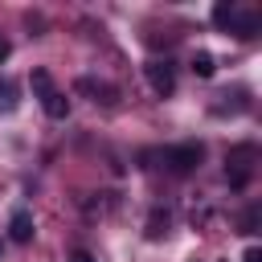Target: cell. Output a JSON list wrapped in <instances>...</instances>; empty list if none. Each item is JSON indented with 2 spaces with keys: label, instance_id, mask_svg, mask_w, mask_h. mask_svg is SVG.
<instances>
[{
  "label": "cell",
  "instance_id": "obj_1",
  "mask_svg": "<svg viewBox=\"0 0 262 262\" xmlns=\"http://www.w3.org/2000/svg\"><path fill=\"white\" fill-rule=\"evenodd\" d=\"M33 94L41 98V111H45L49 119H66V115H70V98L53 86L49 70H33Z\"/></svg>",
  "mask_w": 262,
  "mask_h": 262
},
{
  "label": "cell",
  "instance_id": "obj_2",
  "mask_svg": "<svg viewBox=\"0 0 262 262\" xmlns=\"http://www.w3.org/2000/svg\"><path fill=\"white\" fill-rule=\"evenodd\" d=\"M254 160H258V147H254V143H237V147L225 156V180H229V188H246V184H250Z\"/></svg>",
  "mask_w": 262,
  "mask_h": 262
},
{
  "label": "cell",
  "instance_id": "obj_3",
  "mask_svg": "<svg viewBox=\"0 0 262 262\" xmlns=\"http://www.w3.org/2000/svg\"><path fill=\"white\" fill-rule=\"evenodd\" d=\"M201 160H205V147H201V143H176V147L164 151V164H168V172H176V176L196 172Z\"/></svg>",
  "mask_w": 262,
  "mask_h": 262
},
{
  "label": "cell",
  "instance_id": "obj_4",
  "mask_svg": "<svg viewBox=\"0 0 262 262\" xmlns=\"http://www.w3.org/2000/svg\"><path fill=\"white\" fill-rule=\"evenodd\" d=\"M143 74H147V86H151L160 98H168V94L176 90V66H172V61H160V57H151V61L143 66Z\"/></svg>",
  "mask_w": 262,
  "mask_h": 262
},
{
  "label": "cell",
  "instance_id": "obj_5",
  "mask_svg": "<svg viewBox=\"0 0 262 262\" xmlns=\"http://www.w3.org/2000/svg\"><path fill=\"white\" fill-rule=\"evenodd\" d=\"M8 237L20 242V246L33 242V213H29V209H16V213H12V221H8Z\"/></svg>",
  "mask_w": 262,
  "mask_h": 262
},
{
  "label": "cell",
  "instance_id": "obj_6",
  "mask_svg": "<svg viewBox=\"0 0 262 262\" xmlns=\"http://www.w3.org/2000/svg\"><path fill=\"white\" fill-rule=\"evenodd\" d=\"M78 90H82V94H94V102H106V106H115V90H111L106 82H90V78H78Z\"/></svg>",
  "mask_w": 262,
  "mask_h": 262
},
{
  "label": "cell",
  "instance_id": "obj_7",
  "mask_svg": "<svg viewBox=\"0 0 262 262\" xmlns=\"http://www.w3.org/2000/svg\"><path fill=\"white\" fill-rule=\"evenodd\" d=\"M168 225H172V213H168V209H151V217H147V237H164Z\"/></svg>",
  "mask_w": 262,
  "mask_h": 262
},
{
  "label": "cell",
  "instance_id": "obj_8",
  "mask_svg": "<svg viewBox=\"0 0 262 262\" xmlns=\"http://www.w3.org/2000/svg\"><path fill=\"white\" fill-rule=\"evenodd\" d=\"M233 20H237V8H233V4H225V0L213 4V25H217V29H233Z\"/></svg>",
  "mask_w": 262,
  "mask_h": 262
},
{
  "label": "cell",
  "instance_id": "obj_9",
  "mask_svg": "<svg viewBox=\"0 0 262 262\" xmlns=\"http://www.w3.org/2000/svg\"><path fill=\"white\" fill-rule=\"evenodd\" d=\"M192 74H196V78H213V74H217L213 53H205V49H201V53H192Z\"/></svg>",
  "mask_w": 262,
  "mask_h": 262
},
{
  "label": "cell",
  "instance_id": "obj_10",
  "mask_svg": "<svg viewBox=\"0 0 262 262\" xmlns=\"http://www.w3.org/2000/svg\"><path fill=\"white\" fill-rule=\"evenodd\" d=\"M0 111H4V115L16 111V86H12V82H0Z\"/></svg>",
  "mask_w": 262,
  "mask_h": 262
},
{
  "label": "cell",
  "instance_id": "obj_11",
  "mask_svg": "<svg viewBox=\"0 0 262 262\" xmlns=\"http://www.w3.org/2000/svg\"><path fill=\"white\" fill-rule=\"evenodd\" d=\"M254 229H258V205H250L242 213V233H254Z\"/></svg>",
  "mask_w": 262,
  "mask_h": 262
},
{
  "label": "cell",
  "instance_id": "obj_12",
  "mask_svg": "<svg viewBox=\"0 0 262 262\" xmlns=\"http://www.w3.org/2000/svg\"><path fill=\"white\" fill-rule=\"evenodd\" d=\"M242 262H262V250H258V246H250V250L242 254Z\"/></svg>",
  "mask_w": 262,
  "mask_h": 262
},
{
  "label": "cell",
  "instance_id": "obj_13",
  "mask_svg": "<svg viewBox=\"0 0 262 262\" xmlns=\"http://www.w3.org/2000/svg\"><path fill=\"white\" fill-rule=\"evenodd\" d=\"M70 262H94V254H90V250H74V254H70Z\"/></svg>",
  "mask_w": 262,
  "mask_h": 262
},
{
  "label": "cell",
  "instance_id": "obj_14",
  "mask_svg": "<svg viewBox=\"0 0 262 262\" xmlns=\"http://www.w3.org/2000/svg\"><path fill=\"white\" fill-rule=\"evenodd\" d=\"M8 49H12V45H8V41H4V37H0V61H4V57H8Z\"/></svg>",
  "mask_w": 262,
  "mask_h": 262
},
{
  "label": "cell",
  "instance_id": "obj_15",
  "mask_svg": "<svg viewBox=\"0 0 262 262\" xmlns=\"http://www.w3.org/2000/svg\"><path fill=\"white\" fill-rule=\"evenodd\" d=\"M0 254H4V246H0Z\"/></svg>",
  "mask_w": 262,
  "mask_h": 262
}]
</instances>
